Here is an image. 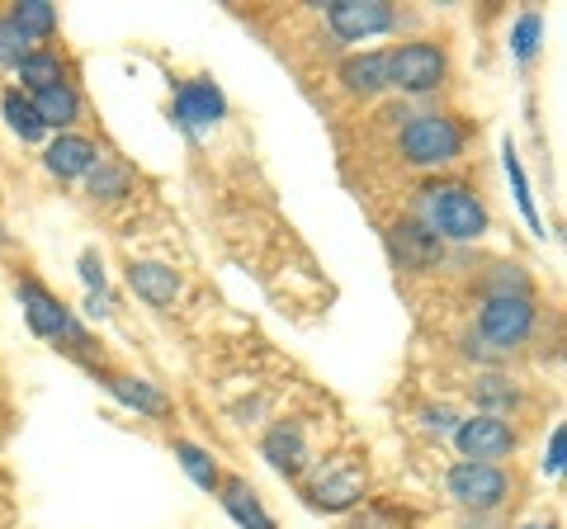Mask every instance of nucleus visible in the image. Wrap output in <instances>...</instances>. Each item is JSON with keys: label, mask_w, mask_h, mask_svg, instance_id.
Masks as SVG:
<instances>
[{"label": "nucleus", "mask_w": 567, "mask_h": 529, "mask_svg": "<svg viewBox=\"0 0 567 529\" xmlns=\"http://www.w3.org/2000/svg\"><path fill=\"white\" fill-rule=\"evenodd\" d=\"M421 218L435 237L450 241H473L487 232V214L464 185H431L421 189Z\"/></svg>", "instance_id": "f257e3e1"}, {"label": "nucleus", "mask_w": 567, "mask_h": 529, "mask_svg": "<svg viewBox=\"0 0 567 529\" xmlns=\"http://www.w3.org/2000/svg\"><path fill=\"white\" fill-rule=\"evenodd\" d=\"M464 152V133L445 114H416L402 128V156L412 166H450Z\"/></svg>", "instance_id": "f03ea898"}, {"label": "nucleus", "mask_w": 567, "mask_h": 529, "mask_svg": "<svg viewBox=\"0 0 567 529\" xmlns=\"http://www.w3.org/2000/svg\"><path fill=\"white\" fill-rule=\"evenodd\" d=\"M388 81L412 95L435 91V85L445 81V52L431 43H402L398 52H388Z\"/></svg>", "instance_id": "7ed1b4c3"}, {"label": "nucleus", "mask_w": 567, "mask_h": 529, "mask_svg": "<svg viewBox=\"0 0 567 529\" xmlns=\"http://www.w3.org/2000/svg\"><path fill=\"white\" fill-rule=\"evenodd\" d=\"M529 326H535V303L529 298H487L483 317H477V331L492 350H516Z\"/></svg>", "instance_id": "20e7f679"}, {"label": "nucleus", "mask_w": 567, "mask_h": 529, "mask_svg": "<svg viewBox=\"0 0 567 529\" xmlns=\"http://www.w3.org/2000/svg\"><path fill=\"white\" fill-rule=\"evenodd\" d=\"M506 473L496 468V464H454L450 468V497L458 506H468V510H496L506 497Z\"/></svg>", "instance_id": "39448f33"}, {"label": "nucleus", "mask_w": 567, "mask_h": 529, "mask_svg": "<svg viewBox=\"0 0 567 529\" xmlns=\"http://www.w3.org/2000/svg\"><path fill=\"white\" fill-rule=\"evenodd\" d=\"M454 439H458V449H464L468 464H492V458H506L511 449H516V431H511L502 416H492V412L458 421Z\"/></svg>", "instance_id": "423d86ee"}, {"label": "nucleus", "mask_w": 567, "mask_h": 529, "mask_svg": "<svg viewBox=\"0 0 567 529\" xmlns=\"http://www.w3.org/2000/svg\"><path fill=\"white\" fill-rule=\"evenodd\" d=\"M327 20H331V33L346 43H360L369 33H383L393 29V10L383 0H331L327 6Z\"/></svg>", "instance_id": "0eeeda50"}, {"label": "nucleus", "mask_w": 567, "mask_h": 529, "mask_svg": "<svg viewBox=\"0 0 567 529\" xmlns=\"http://www.w3.org/2000/svg\"><path fill=\"white\" fill-rule=\"evenodd\" d=\"M20 303H24V317H29V326L39 331V336H81L76 322L66 317V308L43 284H33V279L20 284Z\"/></svg>", "instance_id": "6e6552de"}, {"label": "nucleus", "mask_w": 567, "mask_h": 529, "mask_svg": "<svg viewBox=\"0 0 567 529\" xmlns=\"http://www.w3.org/2000/svg\"><path fill=\"white\" fill-rule=\"evenodd\" d=\"M48 170L58 175V180H81V175H91V166L100 162V147L91 143V137H81V133H62L58 143L48 147Z\"/></svg>", "instance_id": "1a4fd4ad"}, {"label": "nucleus", "mask_w": 567, "mask_h": 529, "mask_svg": "<svg viewBox=\"0 0 567 529\" xmlns=\"http://www.w3.org/2000/svg\"><path fill=\"white\" fill-rule=\"evenodd\" d=\"M175 118H181L189 133H204V128H213V123L223 118V95L213 91L208 81H194V85L181 91V100H175Z\"/></svg>", "instance_id": "9d476101"}, {"label": "nucleus", "mask_w": 567, "mask_h": 529, "mask_svg": "<svg viewBox=\"0 0 567 529\" xmlns=\"http://www.w3.org/2000/svg\"><path fill=\"white\" fill-rule=\"evenodd\" d=\"M128 279H133V289L147 298L152 308H171V298L181 293V279H175V270H171V264H162V260H137L128 270Z\"/></svg>", "instance_id": "9b49d317"}, {"label": "nucleus", "mask_w": 567, "mask_h": 529, "mask_svg": "<svg viewBox=\"0 0 567 529\" xmlns=\"http://www.w3.org/2000/svg\"><path fill=\"white\" fill-rule=\"evenodd\" d=\"M260 449H265V458L279 468V473H298L308 464V445H303V431L293 426V421H279V426L260 439Z\"/></svg>", "instance_id": "f8f14e48"}, {"label": "nucleus", "mask_w": 567, "mask_h": 529, "mask_svg": "<svg viewBox=\"0 0 567 529\" xmlns=\"http://www.w3.org/2000/svg\"><path fill=\"white\" fill-rule=\"evenodd\" d=\"M29 104H33V114H39L43 128H71V123L81 118V100H76V91H71L66 81L48 85V91H39Z\"/></svg>", "instance_id": "ddd939ff"}, {"label": "nucleus", "mask_w": 567, "mask_h": 529, "mask_svg": "<svg viewBox=\"0 0 567 529\" xmlns=\"http://www.w3.org/2000/svg\"><path fill=\"white\" fill-rule=\"evenodd\" d=\"M341 81H346V91L354 95H379L388 91V52H360V58H350L341 66Z\"/></svg>", "instance_id": "4468645a"}, {"label": "nucleus", "mask_w": 567, "mask_h": 529, "mask_svg": "<svg viewBox=\"0 0 567 529\" xmlns=\"http://www.w3.org/2000/svg\"><path fill=\"white\" fill-rule=\"evenodd\" d=\"M360 497H364V478L354 468L331 473V478H322V483L312 487V506L317 510H350Z\"/></svg>", "instance_id": "2eb2a0df"}, {"label": "nucleus", "mask_w": 567, "mask_h": 529, "mask_svg": "<svg viewBox=\"0 0 567 529\" xmlns=\"http://www.w3.org/2000/svg\"><path fill=\"white\" fill-rule=\"evenodd\" d=\"M393 241H398V256L412 264V270H425V264L440 260V237L425 222H402Z\"/></svg>", "instance_id": "dca6fc26"}, {"label": "nucleus", "mask_w": 567, "mask_h": 529, "mask_svg": "<svg viewBox=\"0 0 567 529\" xmlns=\"http://www.w3.org/2000/svg\"><path fill=\"white\" fill-rule=\"evenodd\" d=\"M110 387H114L118 402H128V407L142 412V416H166L171 412V397L147 378H110Z\"/></svg>", "instance_id": "f3484780"}, {"label": "nucleus", "mask_w": 567, "mask_h": 529, "mask_svg": "<svg viewBox=\"0 0 567 529\" xmlns=\"http://www.w3.org/2000/svg\"><path fill=\"white\" fill-rule=\"evenodd\" d=\"M223 506H227V516H233L241 529H275L270 510L256 501V491L246 487V483H227L223 487Z\"/></svg>", "instance_id": "a211bd4d"}, {"label": "nucleus", "mask_w": 567, "mask_h": 529, "mask_svg": "<svg viewBox=\"0 0 567 529\" xmlns=\"http://www.w3.org/2000/svg\"><path fill=\"white\" fill-rule=\"evenodd\" d=\"M85 185H91L95 199L114 204V199H123V194L133 189V170L123 162H114V156H100V162L91 166V175H85Z\"/></svg>", "instance_id": "6ab92c4d"}, {"label": "nucleus", "mask_w": 567, "mask_h": 529, "mask_svg": "<svg viewBox=\"0 0 567 529\" xmlns=\"http://www.w3.org/2000/svg\"><path fill=\"white\" fill-rule=\"evenodd\" d=\"M14 72H20V81L29 85L33 95H39V91H48V85H58V81H62V62L52 58V52H29V58L14 66Z\"/></svg>", "instance_id": "aec40b11"}, {"label": "nucleus", "mask_w": 567, "mask_h": 529, "mask_svg": "<svg viewBox=\"0 0 567 529\" xmlns=\"http://www.w3.org/2000/svg\"><path fill=\"white\" fill-rule=\"evenodd\" d=\"M14 24H20L29 39H48L52 29H58V10L48 6V0H20V6H14V14H10Z\"/></svg>", "instance_id": "412c9836"}, {"label": "nucleus", "mask_w": 567, "mask_h": 529, "mask_svg": "<svg viewBox=\"0 0 567 529\" xmlns=\"http://www.w3.org/2000/svg\"><path fill=\"white\" fill-rule=\"evenodd\" d=\"M175 458H181V468L189 473L194 487H204V491L218 487V468H213V458L199 445H185V439H181V445H175Z\"/></svg>", "instance_id": "4be33fe9"}, {"label": "nucleus", "mask_w": 567, "mask_h": 529, "mask_svg": "<svg viewBox=\"0 0 567 529\" xmlns=\"http://www.w3.org/2000/svg\"><path fill=\"white\" fill-rule=\"evenodd\" d=\"M6 118H10V128L24 137V143H39V137L48 133L43 123H39V114H33V104L20 95V91H10L6 95Z\"/></svg>", "instance_id": "5701e85b"}, {"label": "nucleus", "mask_w": 567, "mask_h": 529, "mask_svg": "<svg viewBox=\"0 0 567 529\" xmlns=\"http://www.w3.org/2000/svg\"><path fill=\"white\" fill-rule=\"evenodd\" d=\"M33 39H29V33L20 29V24H14L10 20V14H6V20H0V66H20L24 58H29V48Z\"/></svg>", "instance_id": "b1692460"}, {"label": "nucleus", "mask_w": 567, "mask_h": 529, "mask_svg": "<svg viewBox=\"0 0 567 529\" xmlns=\"http://www.w3.org/2000/svg\"><path fill=\"white\" fill-rule=\"evenodd\" d=\"M506 175H511V185H516V199H520V214L529 227H539V214H535V199H529V185H525V170H520V156L516 147L506 143Z\"/></svg>", "instance_id": "393cba45"}, {"label": "nucleus", "mask_w": 567, "mask_h": 529, "mask_svg": "<svg viewBox=\"0 0 567 529\" xmlns=\"http://www.w3.org/2000/svg\"><path fill=\"white\" fill-rule=\"evenodd\" d=\"M487 298H529V279L520 264H502V270L492 274V293Z\"/></svg>", "instance_id": "a878e982"}, {"label": "nucleus", "mask_w": 567, "mask_h": 529, "mask_svg": "<svg viewBox=\"0 0 567 529\" xmlns=\"http://www.w3.org/2000/svg\"><path fill=\"white\" fill-rule=\"evenodd\" d=\"M511 43H516V58L520 62L535 58V48H539V14H520V24H516V33H511Z\"/></svg>", "instance_id": "bb28decb"}, {"label": "nucleus", "mask_w": 567, "mask_h": 529, "mask_svg": "<svg viewBox=\"0 0 567 529\" xmlns=\"http://www.w3.org/2000/svg\"><path fill=\"white\" fill-rule=\"evenodd\" d=\"M563 458H567V431L554 426V439H548V454H544V473H548V478H558V473H563Z\"/></svg>", "instance_id": "cd10ccee"}, {"label": "nucleus", "mask_w": 567, "mask_h": 529, "mask_svg": "<svg viewBox=\"0 0 567 529\" xmlns=\"http://www.w3.org/2000/svg\"><path fill=\"white\" fill-rule=\"evenodd\" d=\"M506 378H483L477 383V393H483V402H492V407H511V402H516V393H511V387H502Z\"/></svg>", "instance_id": "c85d7f7f"}, {"label": "nucleus", "mask_w": 567, "mask_h": 529, "mask_svg": "<svg viewBox=\"0 0 567 529\" xmlns=\"http://www.w3.org/2000/svg\"><path fill=\"white\" fill-rule=\"evenodd\" d=\"M81 279L91 284V293H104V270H100L95 256H81Z\"/></svg>", "instance_id": "c756f323"}, {"label": "nucleus", "mask_w": 567, "mask_h": 529, "mask_svg": "<svg viewBox=\"0 0 567 529\" xmlns=\"http://www.w3.org/2000/svg\"><path fill=\"white\" fill-rule=\"evenodd\" d=\"M450 421H454V416H450L445 407H440V412H425V426H431V431H445Z\"/></svg>", "instance_id": "7c9ffc66"}, {"label": "nucleus", "mask_w": 567, "mask_h": 529, "mask_svg": "<svg viewBox=\"0 0 567 529\" xmlns=\"http://www.w3.org/2000/svg\"><path fill=\"white\" fill-rule=\"evenodd\" d=\"M354 529H402V525H388V520H379V516H364Z\"/></svg>", "instance_id": "2f4dec72"}, {"label": "nucleus", "mask_w": 567, "mask_h": 529, "mask_svg": "<svg viewBox=\"0 0 567 529\" xmlns=\"http://www.w3.org/2000/svg\"><path fill=\"white\" fill-rule=\"evenodd\" d=\"M529 529H535V525H529Z\"/></svg>", "instance_id": "473e14b6"}]
</instances>
